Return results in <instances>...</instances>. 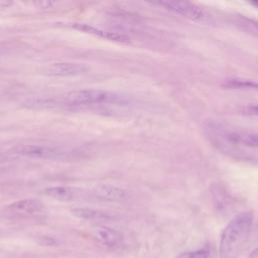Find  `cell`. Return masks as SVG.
<instances>
[{"label": "cell", "instance_id": "cell-1", "mask_svg": "<svg viewBox=\"0 0 258 258\" xmlns=\"http://www.w3.org/2000/svg\"><path fill=\"white\" fill-rule=\"evenodd\" d=\"M253 223L250 212L236 215L225 227L219 245L220 258H238L243 252Z\"/></svg>", "mask_w": 258, "mask_h": 258}, {"label": "cell", "instance_id": "cell-2", "mask_svg": "<svg viewBox=\"0 0 258 258\" xmlns=\"http://www.w3.org/2000/svg\"><path fill=\"white\" fill-rule=\"evenodd\" d=\"M64 99L73 105H90L113 102L118 99L114 94L98 89H82L69 92Z\"/></svg>", "mask_w": 258, "mask_h": 258}, {"label": "cell", "instance_id": "cell-3", "mask_svg": "<svg viewBox=\"0 0 258 258\" xmlns=\"http://www.w3.org/2000/svg\"><path fill=\"white\" fill-rule=\"evenodd\" d=\"M9 152L17 156L41 159L57 158L63 154L60 149L44 144H19L13 146Z\"/></svg>", "mask_w": 258, "mask_h": 258}, {"label": "cell", "instance_id": "cell-4", "mask_svg": "<svg viewBox=\"0 0 258 258\" xmlns=\"http://www.w3.org/2000/svg\"><path fill=\"white\" fill-rule=\"evenodd\" d=\"M167 10H170L176 14L182 15L191 20H200L204 17V11L198 5L187 1H175V0H163L158 2Z\"/></svg>", "mask_w": 258, "mask_h": 258}, {"label": "cell", "instance_id": "cell-5", "mask_svg": "<svg viewBox=\"0 0 258 258\" xmlns=\"http://www.w3.org/2000/svg\"><path fill=\"white\" fill-rule=\"evenodd\" d=\"M7 210L18 216H38L45 212V207L42 202L37 199H22L15 201L7 206Z\"/></svg>", "mask_w": 258, "mask_h": 258}, {"label": "cell", "instance_id": "cell-6", "mask_svg": "<svg viewBox=\"0 0 258 258\" xmlns=\"http://www.w3.org/2000/svg\"><path fill=\"white\" fill-rule=\"evenodd\" d=\"M88 67L79 62H55L47 66L43 73L51 77H72L85 74Z\"/></svg>", "mask_w": 258, "mask_h": 258}, {"label": "cell", "instance_id": "cell-7", "mask_svg": "<svg viewBox=\"0 0 258 258\" xmlns=\"http://www.w3.org/2000/svg\"><path fill=\"white\" fill-rule=\"evenodd\" d=\"M91 195L99 200L107 202H122L128 199V192L111 184H97L90 189Z\"/></svg>", "mask_w": 258, "mask_h": 258}, {"label": "cell", "instance_id": "cell-8", "mask_svg": "<svg viewBox=\"0 0 258 258\" xmlns=\"http://www.w3.org/2000/svg\"><path fill=\"white\" fill-rule=\"evenodd\" d=\"M92 236L99 244L107 247H115L123 240V235L119 231L102 225L93 227Z\"/></svg>", "mask_w": 258, "mask_h": 258}, {"label": "cell", "instance_id": "cell-9", "mask_svg": "<svg viewBox=\"0 0 258 258\" xmlns=\"http://www.w3.org/2000/svg\"><path fill=\"white\" fill-rule=\"evenodd\" d=\"M71 26L75 29L90 33V34H94L96 36L99 37H103L112 41H117V42H129V37L123 33H119V32H113V31H106L103 29H100L98 27H95L93 25L87 24V23H72Z\"/></svg>", "mask_w": 258, "mask_h": 258}, {"label": "cell", "instance_id": "cell-10", "mask_svg": "<svg viewBox=\"0 0 258 258\" xmlns=\"http://www.w3.org/2000/svg\"><path fill=\"white\" fill-rule=\"evenodd\" d=\"M71 213L73 216L79 219L88 221H108L112 219V217L109 214L91 208H73L71 209Z\"/></svg>", "mask_w": 258, "mask_h": 258}, {"label": "cell", "instance_id": "cell-11", "mask_svg": "<svg viewBox=\"0 0 258 258\" xmlns=\"http://www.w3.org/2000/svg\"><path fill=\"white\" fill-rule=\"evenodd\" d=\"M44 194L52 199H55V200H58L61 202L72 201L77 195L75 188L66 186V185L46 187L44 189Z\"/></svg>", "mask_w": 258, "mask_h": 258}, {"label": "cell", "instance_id": "cell-12", "mask_svg": "<svg viewBox=\"0 0 258 258\" xmlns=\"http://www.w3.org/2000/svg\"><path fill=\"white\" fill-rule=\"evenodd\" d=\"M227 137L229 138V140H231L233 142L241 143V144H244L247 146L258 148V134L257 133L233 132V133H228Z\"/></svg>", "mask_w": 258, "mask_h": 258}, {"label": "cell", "instance_id": "cell-13", "mask_svg": "<svg viewBox=\"0 0 258 258\" xmlns=\"http://www.w3.org/2000/svg\"><path fill=\"white\" fill-rule=\"evenodd\" d=\"M225 86L231 88H254L258 89V83L249 80H241V79H231L226 81Z\"/></svg>", "mask_w": 258, "mask_h": 258}, {"label": "cell", "instance_id": "cell-14", "mask_svg": "<svg viewBox=\"0 0 258 258\" xmlns=\"http://www.w3.org/2000/svg\"><path fill=\"white\" fill-rule=\"evenodd\" d=\"M239 25L243 27L245 31L258 35V22L249 19H242L239 21Z\"/></svg>", "mask_w": 258, "mask_h": 258}, {"label": "cell", "instance_id": "cell-15", "mask_svg": "<svg viewBox=\"0 0 258 258\" xmlns=\"http://www.w3.org/2000/svg\"><path fill=\"white\" fill-rule=\"evenodd\" d=\"M208 255H209V251L207 249H201V250H197V251L184 254L182 258H208Z\"/></svg>", "mask_w": 258, "mask_h": 258}, {"label": "cell", "instance_id": "cell-16", "mask_svg": "<svg viewBox=\"0 0 258 258\" xmlns=\"http://www.w3.org/2000/svg\"><path fill=\"white\" fill-rule=\"evenodd\" d=\"M243 113L251 116H258V105H250L243 108Z\"/></svg>", "mask_w": 258, "mask_h": 258}, {"label": "cell", "instance_id": "cell-17", "mask_svg": "<svg viewBox=\"0 0 258 258\" xmlns=\"http://www.w3.org/2000/svg\"><path fill=\"white\" fill-rule=\"evenodd\" d=\"M39 243H40L41 245H44V246H52V245H54L56 242H55V240H53V239L50 238V237H40Z\"/></svg>", "mask_w": 258, "mask_h": 258}, {"label": "cell", "instance_id": "cell-18", "mask_svg": "<svg viewBox=\"0 0 258 258\" xmlns=\"http://www.w3.org/2000/svg\"><path fill=\"white\" fill-rule=\"evenodd\" d=\"M249 258H258V248L253 250L249 256Z\"/></svg>", "mask_w": 258, "mask_h": 258}, {"label": "cell", "instance_id": "cell-19", "mask_svg": "<svg viewBox=\"0 0 258 258\" xmlns=\"http://www.w3.org/2000/svg\"><path fill=\"white\" fill-rule=\"evenodd\" d=\"M3 160H4V158H3V157H2V156H0V162H2V161H3Z\"/></svg>", "mask_w": 258, "mask_h": 258}, {"label": "cell", "instance_id": "cell-20", "mask_svg": "<svg viewBox=\"0 0 258 258\" xmlns=\"http://www.w3.org/2000/svg\"><path fill=\"white\" fill-rule=\"evenodd\" d=\"M256 4H258V3H256Z\"/></svg>", "mask_w": 258, "mask_h": 258}]
</instances>
